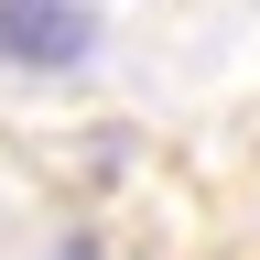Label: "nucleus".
<instances>
[{
	"mask_svg": "<svg viewBox=\"0 0 260 260\" xmlns=\"http://www.w3.org/2000/svg\"><path fill=\"white\" fill-rule=\"evenodd\" d=\"M0 54L11 65H76L87 54V11L76 0H0Z\"/></svg>",
	"mask_w": 260,
	"mask_h": 260,
	"instance_id": "nucleus-1",
	"label": "nucleus"
}]
</instances>
